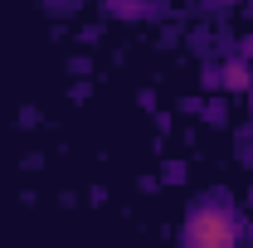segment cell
I'll return each instance as SVG.
<instances>
[{
	"label": "cell",
	"instance_id": "obj_1",
	"mask_svg": "<svg viewBox=\"0 0 253 248\" xmlns=\"http://www.w3.org/2000/svg\"><path fill=\"white\" fill-rule=\"evenodd\" d=\"M239 239V224H234V214L229 209H190L185 219V244H210V248H224Z\"/></svg>",
	"mask_w": 253,
	"mask_h": 248
},
{
	"label": "cell",
	"instance_id": "obj_2",
	"mask_svg": "<svg viewBox=\"0 0 253 248\" xmlns=\"http://www.w3.org/2000/svg\"><path fill=\"white\" fill-rule=\"evenodd\" d=\"M224 88H229V93L249 88V68H244V63H229V68H224Z\"/></svg>",
	"mask_w": 253,
	"mask_h": 248
}]
</instances>
